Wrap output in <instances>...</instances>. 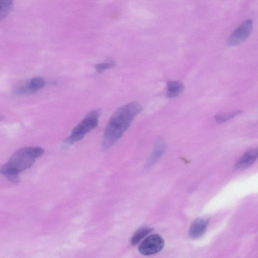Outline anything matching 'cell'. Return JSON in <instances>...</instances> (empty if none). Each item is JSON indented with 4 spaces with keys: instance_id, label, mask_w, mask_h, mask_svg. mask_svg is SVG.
<instances>
[{
    "instance_id": "6da1fadb",
    "label": "cell",
    "mask_w": 258,
    "mask_h": 258,
    "mask_svg": "<svg viewBox=\"0 0 258 258\" xmlns=\"http://www.w3.org/2000/svg\"><path fill=\"white\" fill-rule=\"evenodd\" d=\"M142 109V106L137 102H132L118 108L112 114L105 127L102 147L107 149L119 140Z\"/></svg>"
},
{
    "instance_id": "7a4b0ae2",
    "label": "cell",
    "mask_w": 258,
    "mask_h": 258,
    "mask_svg": "<svg viewBox=\"0 0 258 258\" xmlns=\"http://www.w3.org/2000/svg\"><path fill=\"white\" fill-rule=\"evenodd\" d=\"M44 150L39 147H27L16 151L0 169V173L11 181L19 182V174L31 167Z\"/></svg>"
},
{
    "instance_id": "3957f363",
    "label": "cell",
    "mask_w": 258,
    "mask_h": 258,
    "mask_svg": "<svg viewBox=\"0 0 258 258\" xmlns=\"http://www.w3.org/2000/svg\"><path fill=\"white\" fill-rule=\"evenodd\" d=\"M101 110L95 109L90 111L72 130L70 135L65 140L66 144L70 145L82 139L98 124V117Z\"/></svg>"
},
{
    "instance_id": "277c9868",
    "label": "cell",
    "mask_w": 258,
    "mask_h": 258,
    "mask_svg": "<svg viewBox=\"0 0 258 258\" xmlns=\"http://www.w3.org/2000/svg\"><path fill=\"white\" fill-rule=\"evenodd\" d=\"M164 245V240L160 235L152 234L146 238L140 243L138 249L143 255H152L160 251Z\"/></svg>"
},
{
    "instance_id": "5b68a950",
    "label": "cell",
    "mask_w": 258,
    "mask_h": 258,
    "mask_svg": "<svg viewBox=\"0 0 258 258\" xmlns=\"http://www.w3.org/2000/svg\"><path fill=\"white\" fill-rule=\"evenodd\" d=\"M253 26L252 21H244L229 36L227 43L230 46H236L244 41L250 35Z\"/></svg>"
},
{
    "instance_id": "8992f818",
    "label": "cell",
    "mask_w": 258,
    "mask_h": 258,
    "mask_svg": "<svg viewBox=\"0 0 258 258\" xmlns=\"http://www.w3.org/2000/svg\"><path fill=\"white\" fill-rule=\"evenodd\" d=\"M208 222V219L205 218L196 219L190 227V237L193 239H197L202 236L206 230Z\"/></svg>"
},
{
    "instance_id": "52a82bcc",
    "label": "cell",
    "mask_w": 258,
    "mask_h": 258,
    "mask_svg": "<svg viewBox=\"0 0 258 258\" xmlns=\"http://www.w3.org/2000/svg\"><path fill=\"white\" fill-rule=\"evenodd\" d=\"M257 157V149H253L245 152L237 161L235 167L238 169L245 168L252 164Z\"/></svg>"
},
{
    "instance_id": "ba28073f",
    "label": "cell",
    "mask_w": 258,
    "mask_h": 258,
    "mask_svg": "<svg viewBox=\"0 0 258 258\" xmlns=\"http://www.w3.org/2000/svg\"><path fill=\"white\" fill-rule=\"evenodd\" d=\"M184 89L182 83L178 81H170L167 82L166 96L174 98L179 95Z\"/></svg>"
},
{
    "instance_id": "9c48e42d",
    "label": "cell",
    "mask_w": 258,
    "mask_h": 258,
    "mask_svg": "<svg viewBox=\"0 0 258 258\" xmlns=\"http://www.w3.org/2000/svg\"><path fill=\"white\" fill-rule=\"evenodd\" d=\"M26 85L30 94H33L44 87L45 81L42 78L35 77L31 79Z\"/></svg>"
},
{
    "instance_id": "30bf717a",
    "label": "cell",
    "mask_w": 258,
    "mask_h": 258,
    "mask_svg": "<svg viewBox=\"0 0 258 258\" xmlns=\"http://www.w3.org/2000/svg\"><path fill=\"white\" fill-rule=\"evenodd\" d=\"M153 230L150 228L144 227L138 230L131 239V243L133 245L137 244L143 238Z\"/></svg>"
},
{
    "instance_id": "8fae6325",
    "label": "cell",
    "mask_w": 258,
    "mask_h": 258,
    "mask_svg": "<svg viewBox=\"0 0 258 258\" xmlns=\"http://www.w3.org/2000/svg\"><path fill=\"white\" fill-rule=\"evenodd\" d=\"M14 0H0V21L11 11Z\"/></svg>"
},
{
    "instance_id": "7c38bea8",
    "label": "cell",
    "mask_w": 258,
    "mask_h": 258,
    "mask_svg": "<svg viewBox=\"0 0 258 258\" xmlns=\"http://www.w3.org/2000/svg\"><path fill=\"white\" fill-rule=\"evenodd\" d=\"M241 112V110H235L227 113L218 114L216 115L215 120L218 123L224 122L234 117Z\"/></svg>"
},
{
    "instance_id": "4fadbf2b",
    "label": "cell",
    "mask_w": 258,
    "mask_h": 258,
    "mask_svg": "<svg viewBox=\"0 0 258 258\" xmlns=\"http://www.w3.org/2000/svg\"><path fill=\"white\" fill-rule=\"evenodd\" d=\"M115 65L114 60L109 58L103 62L95 64V68L97 73H101L105 70L113 68Z\"/></svg>"
},
{
    "instance_id": "5bb4252c",
    "label": "cell",
    "mask_w": 258,
    "mask_h": 258,
    "mask_svg": "<svg viewBox=\"0 0 258 258\" xmlns=\"http://www.w3.org/2000/svg\"><path fill=\"white\" fill-rule=\"evenodd\" d=\"M3 119V117L0 116V121Z\"/></svg>"
}]
</instances>
